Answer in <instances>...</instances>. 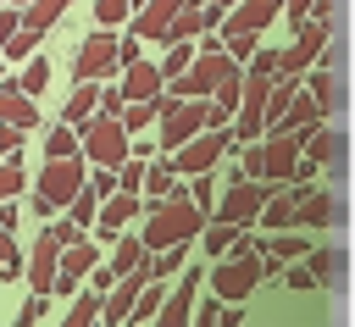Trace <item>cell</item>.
<instances>
[{"mask_svg": "<svg viewBox=\"0 0 355 327\" xmlns=\"http://www.w3.org/2000/svg\"><path fill=\"white\" fill-rule=\"evenodd\" d=\"M261 249H272V260H283V266H288V260H305V255H311V238H305V233H294V227H272Z\"/></svg>", "mask_w": 355, "mask_h": 327, "instance_id": "83f0119b", "label": "cell"}, {"mask_svg": "<svg viewBox=\"0 0 355 327\" xmlns=\"http://www.w3.org/2000/svg\"><path fill=\"white\" fill-rule=\"evenodd\" d=\"M89 283H94V288H100V294H105V288H111V283H116V272H111V260H105V266H94V272H89Z\"/></svg>", "mask_w": 355, "mask_h": 327, "instance_id": "9f6ffc18", "label": "cell"}, {"mask_svg": "<svg viewBox=\"0 0 355 327\" xmlns=\"http://www.w3.org/2000/svg\"><path fill=\"white\" fill-rule=\"evenodd\" d=\"M277 11H283V0H239V6H227V22H222V44H227V55H233V61H250L261 28H272Z\"/></svg>", "mask_w": 355, "mask_h": 327, "instance_id": "5b68a950", "label": "cell"}, {"mask_svg": "<svg viewBox=\"0 0 355 327\" xmlns=\"http://www.w3.org/2000/svg\"><path fill=\"white\" fill-rule=\"evenodd\" d=\"M22 188H28V177H22V161L0 155V200H17Z\"/></svg>", "mask_w": 355, "mask_h": 327, "instance_id": "f6af8a7d", "label": "cell"}, {"mask_svg": "<svg viewBox=\"0 0 355 327\" xmlns=\"http://www.w3.org/2000/svg\"><path fill=\"white\" fill-rule=\"evenodd\" d=\"M277 50H255L250 67H244V100H239V116H233V139L239 144H255L266 139V100H272V83H277Z\"/></svg>", "mask_w": 355, "mask_h": 327, "instance_id": "7a4b0ae2", "label": "cell"}, {"mask_svg": "<svg viewBox=\"0 0 355 327\" xmlns=\"http://www.w3.org/2000/svg\"><path fill=\"white\" fill-rule=\"evenodd\" d=\"M67 11H72V0H28V6H22V28L44 39V33H50Z\"/></svg>", "mask_w": 355, "mask_h": 327, "instance_id": "484cf974", "label": "cell"}, {"mask_svg": "<svg viewBox=\"0 0 355 327\" xmlns=\"http://www.w3.org/2000/svg\"><path fill=\"white\" fill-rule=\"evenodd\" d=\"M44 155H83V133H78V122H55L50 133H44Z\"/></svg>", "mask_w": 355, "mask_h": 327, "instance_id": "836d02e7", "label": "cell"}, {"mask_svg": "<svg viewBox=\"0 0 355 327\" xmlns=\"http://www.w3.org/2000/svg\"><path fill=\"white\" fill-rule=\"evenodd\" d=\"M139 211H144V194H128V188H116V194H105V200H100L94 233H100V238H116V233H122V227H128Z\"/></svg>", "mask_w": 355, "mask_h": 327, "instance_id": "d6986e66", "label": "cell"}, {"mask_svg": "<svg viewBox=\"0 0 355 327\" xmlns=\"http://www.w3.org/2000/svg\"><path fill=\"white\" fill-rule=\"evenodd\" d=\"M94 111H100V83H78V89H72V94H67V111H61V116H67V122H78V127H83V122H89V116H94Z\"/></svg>", "mask_w": 355, "mask_h": 327, "instance_id": "d6a6232c", "label": "cell"}, {"mask_svg": "<svg viewBox=\"0 0 355 327\" xmlns=\"http://www.w3.org/2000/svg\"><path fill=\"white\" fill-rule=\"evenodd\" d=\"M194 299H200V272L183 266V272H178V288L166 294V305H161L155 321H161V327H189V321H194Z\"/></svg>", "mask_w": 355, "mask_h": 327, "instance_id": "ac0fdd59", "label": "cell"}, {"mask_svg": "<svg viewBox=\"0 0 355 327\" xmlns=\"http://www.w3.org/2000/svg\"><path fill=\"white\" fill-rule=\"evenodd\" d=\"M17 28H22V11H17V6H0V50L11 44V33H17Z\"/></svg>", "mask_w": 355, "mask_h": 327, "instance_id": "816d5d0a", "label": "cell"}, {"mask_svg": "<svg viewBox=\"0 0 355 327\" xmlns=\"http://www.w3.org/2000/svg\"><path fill=\"white\" fill-rule=\"evenodd\" d=\"M133 0H94V22L100 28H122V22H133Z\"/></svg>", "mask_w": 355, "mask_h": 327, "instance_id": "60d3db41", "label": "cell"}, {"mask_svg": "<svg viewBox=\"0 0 355 327\" xmlns=\"http://www.w3.org/2000/svg\"><path fill=\"white\" fill-rule=\"evenodd\" d=\"M311 6H316V0H283V11H288V28L311 22Z\"/></svg>", "mask_w": 355, "mask_h": 327, "instance_id": "db71d44e", "label": "cell"}, {"mask_svg": "<svg viewBox=\"0 0 355 327\" xmlns=\"http://www.w3.org/2000/svg\"><path fill=\"white\" fill-rule=\"evenodd\" d=\"M150 260V244H144V233L133 238V233H116L111 238V272L122 277V272H133V266H144Z\"/></svg>", "mask_w": 355, "mask_h": 327, "instance_id": "f1b7e54d", "label": "cell"}, {"mask_svg": "<svg viewBox=\"0 0 355 327\" xmlns=\"http://www.w3.org/2000/svg\"><path fill=\"white\" fill-rule=\"evenodd\" d=\"M216 6H239V0H216Z\"/></svg>", "mask_w": 355, "mask_h": 327, "instance_id": "94428289", "label": "cell"}, {"mask_svg": "<svg viewBox=\"0 0 355 327\" xmlns=\"http://www.w3.org/2000/svg\"><path fill=\"white\" fill-rule=\"evenodd\" d=\"M22 272H28V266H22V249H17L11 260H0V277H6V283H11V277H22Z\"/></svg>", "mask_w": 355, "mask_h": 327, "instance_id": "6f0895ef", "label": "cell"}, {"mask_svg": "<svg viewBox=\"0 0 355 327\" xmlns=\"http://www.w3.org/2000/svg\"><path fill=\"white\" fill-rule=\"evenodd\" d=\"M322 100L316 94H294L288 100V116H283V127H294V133H311V127H322Z\"/></svg>", "mask_w": 355, "mask_h": 327, "instance_id": "4dcf8cb0", "label": "cell"}, {"mask_svg": "<svg viewBox=\"0 0 355 327\" xmlns=\"http://www.w3.org/2000/svg\"><path fill=\"white\" fill-rule=\"evenodd\" d=\"M83 161H89V155H44V172H39V183H33V211H39V216H55V211L72 205V194L89 183V177H83Z\"/></svg>", "mask_w": 355, "mask_h": 327, "instance_id": "277c9868", "label": "cell"}, {"mask_svg": "<svg viewBox=\"0 0 355 327\" xmlns=\"http://www.w3.org/2000/svg\"><path fill=\"white\" fill-rule=\"evenodd\" d=\"M294 227H344V200H333L327 188H305Z\"/></svg>", "mask_w": 355, "mask_h": 327, "instance_id": "7402d4cb", "label": "cell"}, {"mask_svg": "<svg viewBox=\"0 0 355 327\" xmlns=\"http://www.w3.org/2000/svg\"><path fill=\"white\" fill-rule=\"evenodd\" d=\"M194 321H200V327H216V321H222V294H211V299H200V310H194Z\"/></svg>", "mask_w": 355, "mask_h": 327, "instance_id": "f907efd6", "label": "cell"}, {"mask_svg": "<svg viewBox=\"0 0 355 327\" xmlns=\"http://www.w3.org/2000/svg\"><path fill=\"white\" fill-rule=\"evenodd\" d=\"M150 272H155V277H172V272H183V244L150 249Z\"/></svg>", "mask_w": 355, "mask_h": 327, "instance_id": "bcb514c9", "label": "cell"}, {"mask_svg": "<svg viewBox=\"0 0 355 327\" xmlns=\"http://www.w3.org/2000/svg\"><path fill=\"white\" fill-rule=\"evenodd\" d=\"M283 283H288V288H316L322 277H316L311 266H300V260H288V272H283Z\"/></svg>", "mask_w": 355, "mask_h": 327, "instance_id": "c3c4849f", "label": "cell"}, {"mask_svg": "<svg viewBox=\"0 0 355 327\" xmlns=\"http://www.w3.org/2000/svg\"><path fill=\"white\" fill-rule=\"evenodd\" d=\"M161 305H166V294H161V277H150V283H144V294H139V305H133V316H128V321H133V327H139V321H155V316H161Z\"/></svg>", "mask_w": 355, "mask_h": 327, "instance_id": "ab89813d", "label": "cell"}, {"mask_svg": "<svg viewBox=\"0 0 355 327\" xmlns=\"http://www.w3.org/2000/svg\"><path fill=\"white\" fill-rule=\"evenodd\" d=\"M111 67H122V61H116V33H111V28H94V33L78 44V55H72V78H78V83H100Z\"/></svg>", "mask_w": 355, "mask_h": 327, "instance_id": "7c38bea8", "label": "cell"}, {"mask_svg": "<svg viewBox=\"0 0 355 327\" xmlns=\"http://www.w3.org/2000/svg\"><path fill=\"white\" fill-rule=\"evenodd\" d=\"M17 83H22L28 94H39V89L50 83V61H44V55H28V61H22V72H17Z\"/></svg>", "mask_w": 355, "mask_h": 327, "instance_id": "b9f144b4", "label": "cell"}, {"mask_svg": "<svg viewBox=\"0 0 355 327\" xmlns=\"http://www.w3.org/2000/svg\"><path fill=\"white\" fill-rule=\"evenodd\" d=\"M311 94L322 100V111H327V116H338V111H344V72L316 67V72H311Z\"/></svg>", "mask_w": 355, "mask_h": 327, "instance_id": "4316f807", "label": "cell"}, {"mask_svg": "<svg viewBox=\"0 0 355 327\" xmlns=\"http://www.w3.org/2000/svg\"><path fill=\"white\" fill-rule=\"evenodd\" d=\"M0 122H17V127H39V105L22 83H0Z\"/></svg>", "mask_w": 355, "mask_h": 327, "instance_id": "d4e9b609", "label": "cell"}, {"mask_svg": "<svg viewBox=\"0 0 355 327\" xmlns=\"http://www.w3.org/2000/svg\"><path fill=\"white\" fill-rule=\"evenodd\" d=\"M305 188H311V183H272V200H266V211H261V227H266V233H272V227H294Z\"/></svg>", "mask_w": 355, "mask_h": 327, "instance_id": "ffe728a7", "label": "cell"}, {"mask_svg": "<svg viewBox=\"0 0 355 327\" xmlns=\"http://www.w3.org/2000/svg\"><path fill=\"white\" fill-rule=\"evenodd\" d=\"M205 127H211V100H178V94H161V122H155L161 150H178V144H189V139L205 133Z\"/></svg>", "mask_w": 355, "mask_h": 327, "instance_id": "8992f818", "label": "cell"}, {"mask_svg": "<svg viewBox=\"0 0 355 327\" xmlns=\"http://www.w3.org/2000/svg\"><path fill=\"white\" fill-rule=\"evenodd\" d=\"M205 222H211V211L178 183L166 200H155V205H144V244L150 249H166V244H189V238H200L205 233Z\"/></svg>", "mask_w": 355, "mask_h": 327, "instance_id": "6da1fadb", "label": "cell"}, {"mask_svg": "<svg viewBox=\"0 0 355 327\" xmlns=\"http://www.w3.org/2000/svg\"><path fill=\"white\" fill-rule=\"evenodd\" d=\"M239 233H244V227H233V222L211 216V222H205V255H216V260H222V255L239 244Z\"/></svg>", "mask_w": 355, "mask_h": 327, "instance_id": "8d00e7d4", "label": "cell"}, {"mask_svg": "<svg viewBox=\"0 0 355 327\" xmlns=\"http://www.w3.org/2000/svg\"><path fill=\"white\" fill-rule=\"evenodd\" d=\"M100 200H105V194H100L94 183H83V188L72 194V205H67V216H72V222H83V227H94V216H100Z\"/></svg>", "mask_w": 355, "mask_h": 327, "instance_id": "74e56055", "label": "cell"}, {"mask_svg": "<svg viewBox=\"0 0 355 327\" xmlns=\"http://www.w3.org/2000/svg\"><path fill=\"white\" fill-rule=\"evenodd\" d=\"M305 155L316 161V166H327L333 172V183L349 172V139H344V127H311L305 133Z\"/></svg>", "mask_w": 355, "mask_h": 327, "instance_id": "2e32d148", "label": "cell"}, {"mask_svg": "<svg viewBox=\"0 0 355 327\" xmlns=\"http://www.w3.org/2000/svg\"><path fill=\"white\" fill-rule=\"evenodd\" d=\"M61 233L55 227H44L39 238H33V249H28V288L33 294H55V272H61Z\"/></svg>", "mask_w": 355, "mask_h": 327, "instance_id": "5bb4252c", "label": "cell"}, {"mask_svg": "<svg viewBox=\"0 0 355 327\" xmlns=\"http://www.w3.org/2000/svg\"><path fill=\"white\" fill-rule=\"evenodd\" d=\"M261 277H266V255H261V244H255L250 227H244L239 244L216 260V272H211V294H222L227 305H244V299L261 288Z\"/></svg>", "mask_w": 355, "mask_h": 327, "instance_id": "3957f363", "label": "cell"}, {"mask_svg": "<svg viewBox=\"0 0 355 327\" xmlns=\"http://www.w3.org/2000/svg\"><path fill=\"white\" fill-rule=\"evenodd\" d=\"M128 78H122V94L128 100H161L166 94V72L155 67V61H133V67H122Z\"/></svg>", "mask_w": 355, "mask_h": 327, "instance_id": "603a6c76", "label": "cell"}, {"mask_svg": "<svg viewBox=\"0 0 355 327\" xmlns=\"http://www.w3.org/2000/svg\"><path fill=\"white\" fill-rule=\"evenodd\" d=\"M194 55H200V50H194V39H178V44H166V61H161L166 83H172V78H183V72L194 67Z\"/></svg>", "mask_w": 355, "mask_h": 327, "instance_id": "f35d334b", "label": "cell"}, {"mask_svg": "<svg viewBox=\"0 0 355 327\" xmlns=\"http://www.w3.org/2000/svg\"><path fill=\"white\" fill-rule=\"evenodd\" d=\"M0 227H17V200H0Z\"/></svg>", "mask_w": 355, "mask_h": 327, "instance_id": "680465c9", "label": "cell"}, {"mask_svg": "<svg viewBox=\"0 0 355 327\" xmlns=\"http://www.w3.org/2000/svg\"><path fill=\"white\" fill-rule=\"evenodd\" d=\"M183 6H189V0H144V6L133 11V22H128V28H133L139 39H150V44H161V33L172 28V17H178Z\"/></svg>", "mask_w": 355, "mask_h": 327, "instance_id": "44dd1931", "label": "cell"}, {"mask_svg": "<svg viewBox=\"0 0 355 327\" xmlns=\"http://www.w3.org/2000/svg\"><path fill=\"white\" fill-rule=\"evenodd\" d=\"M139 44H144L139 33H128V39H116V61H122V67H133V61H144V55H139Z\"/></svg>", "mask_w": 355, "mask_h": 327, "instance_id": "f5cc1de1", "label": "cell"}, {"mask_svg": "<svg viewBox=\"0 0 355 327\" xmlns=\"http://www.w3.org/2000/svg\"><path fill=\"white\" fill-rule=\"evenodd\" d=\"M233 67H239V61H233L227 50H200V55H194V67H189L183 78H172V83H166V94H178V100H211V94H216V83H222Z\"/></svg>", "mask_w": 355, "mask_h": 327, "instance_id": "9c48e42d", "label": "cell"}, {"mask_svg": "<svg viewBox=\"0 0 355 327\" xmlns=\"http://www.w3.org/2000/svg\"><path fill=\"white\" fill-rule=\"evenodd\" d=\"M266 200H272V183H266V177H239V172H233V183L222 188V200H216L211 216H222V222H233V227H255L261 211H266Z\"/></svg>", "mask_w": 355, "mask_h": 327, "instance_id": "ba28073f", "label": "cell"}, {"mask_svg": "<svg viewBox=\"0 0 355 327\" xmlns=\"http://www.w3.org/2000/svg\"><path fill=\"white\" fill-rule=\"evenodd\" d=\"M100 316H105V294H100V288L72 294V305H67V327H94Z\"/></svg>", "mask_w": 355, "mask_h": 327, "instance_id": "1f68e13d", "label": "cell"}, {"mask_svg": "<svg viewBox=\"0 0 355 327\" xmlns=\"http://www.w3.org/2000/svg\"><path fill=\"white\" fill-rule=\"evenodd\" d=\"M78 133H83V155H89L94 166H122V161L133 155V139H128L122 116H111V111H94Z\"/></svg>", "mask_w": 355, "mask_h": 327, "instance_id": "52a82bcc", "label": "cell"}, {"mask_svg": "<svg viewBox=\"0 0 355 327\" xmlns=\"http://www.w3.org/2000/svg\"><path fill=\"white\" fill-rule=\"evenodd\" d=\"M239 100H244V67H233V72L216 83V94H211V127H227V122L239 116Z\"/></svg>", "mask_w": 355, "mask_h": 327, "instance_id": "cb8c5ba5", "label": "cell"}, {"mask_svg": "<svg viewBox=\"0 0 355 327\" xmlns=\"http://www.w3.org/2000/svg\"><path fill=\"white\" fill-rule=\"evenodd\" d=\"M0 78H6V61H0Z\"/></svg>", "mask_w": 355, "mask_h": 327, "instance_id": "6125c7cd", "label": "cell"}, {"mask_svg": "<svg viewBox=\"0 0 355 327\" xmlns=\"http://www.w3.org/2000/svg\"><path fill=\"white\" fill-rule=\"evenodd\" d=\"M94 266H100V249H94V238H78V244H67V249H61V272H55V294H61V299H72V294H78V283H83Z\"/></svg>", "mask_w": 355, "mask_h": 327, "instance_id": "e0dca14e", "label": "cell"}, {"mask_svg": "<svg viewBox=\"0 0 355 327\" xmlns=\"http://www.w3.org/2000/svg\"><path fill=\"white\" fill-rule=\"evenodd\" d=\"M233 144H239V139H233L227 127H205V133H194L189 144L172 150V166H178V177H200V172H211Z\"/></svg>", "mask_w": 355, "mask_h": 327, "instance_id": "30bf717a", "label": "cell"}, {"mask_svg": "<svg viewBox=\"0 0 355 327\" xmlns=\"http://www.w3.org/2000/svg\"><path fill=\"white\" fill-rule=\"evenodd\" d=\"M266 183H294L300 177V161H305V133H294V127H277V133H266Z\"/></svg>", "mask_w": 355, "mask_h": 327, "instance_id": "4fadbf2b", "label": "cell"}, {"mask_svg": "<svg viewBox=\"0 0 355 327\" xmlns=\"http://www.w3.org/2000/svg\"><path fill=\"white\" fill-rule=\"evenodd\" d=\"M144 155H128L122 166H116V188H128V194H144Z\"/></svg>", "mask_w": 355, "mask_h": 327, "instance_id": "7bdbcfd3", "label": "cell"}, {"mask_svg": "<svg viewBox=\"0 0 355 327\" xmlns=\"http://www.w3.org/2000/svg\"><path fill=\"white\" fill-rule=\"evenodd\" d=\"M205 28H211V17H205V6H200V0H189V6H183V11L172 17V28L161 33V44H178V39H200Z\"/></svg>", "mask_w": 355, "mask_h": 327, "instance_id": "f546056e", "label": "cell"}, {"mask_svg": "<svg viewBox=\"0 0 355 327\" xmlns=\"http://www.w3.org/2000/svg\"><path fill=\"white\" fill-rule=\"evenodd\" d=\"M327 39H333V28H327L322 17L300 22V28H294V44H288V50H277V72H283V78H305V67L327 50Z\"/></svg>", "mask_w": 355, "mask_h": 327, "instance_id": "8fae6325", "label": "cell"}, {"mask_svg": "<svg viewBox=\"0 0 355 327\" xmlns=\"http://www.w3.org/2000/svg\"><path fill=\"white\" fill-rule=\"evenodd\" d=\"M305 260H311V272H316L322 283H333V277L344 272V255H338V249H316V244H311V255H305Z\"/></svg>", "mask_w": 355, "mask_h": 327, "instance_id": "ee69618b", "label": "cell"}, {"mask_svg": "<svg viewBox=\"0 0 355 327\" xmlns=\"http://www.w3.org/2000/svg\"><path fill=\"white\" fill-rule=\"evenodd\" d=\"M161 122V100H128L122 105V127L128 133H144V127H155Z\"/></svg>", "mask_w": 355, "mask_h": 327, "instance_id": "d590c367", "label": "cell"}, {"mask_svg": "<svg viewBox=\"0 0 355 327\" xmlns=\"http://www.w3.org/2000/svg\"><path fill=\"white\" fill-rule=\"evenodd\" d=\"M0 6H28V0H0Z\"/></svg>", "mask_w": 355, "mask_h": 327, "instance_id": "91938a15", "label": "cell"}, {"mask_svg": "<svg viewBox=\"0 0 355 327\" xmlns=\"http://www.w3.org/2000/svg\"><path fill=\"white\" fill-rule=\"evenodd\" d=\"M150 277H155V272H150V260H144V266H133V272H122V277L105 288V316H100V321H105V327H122V321L133 316V305H139V294H144V283H150Z\"/></svg>", "mask_w": 355, "mask_h": 327, "instance_id": "9a60e30c", "label": "cell"}, {"mask_svg": "<svg viewBox=\"0 0 355 327\" xmlns=\"http://www.w3.org/2000/svg\"><path fill=\"white\" fill-rule=\"evenodd\" d=\"M22 139H28V127H17V122H0V155H17V150H22Z\"/></svg>", "mask_w": 355, "mask_h": 327, "instance_id": "681fc988", "label": "cell"}, {"mask_svg": "<svg viewBox=\"0 0 355 327\" xmlns=\"http://www.w3.org/2000/svg\"><path fill=\"white\" fill-rule=\"evenodd\" d=\"M178 188V166L172 161H155L150 172H144V205H155V200H166Z\"/></svg>", "mask_w": 355, "mask_h": 327, "instance_id": "e575fe53", "label": "cell"}, {"mask_svg": "<svg viewBox=\"0 0 355 327\" xmlns=\"http://www.w3.org/2000/svg\"><path fill=\"white\" fill-rule=\"evenodd\" d=\"M316 61H322V67H333V72H338V67H344V39H327V50H322V55H316Z\"/></svg>", "mask_w": 355, "mask_h": 327, "instance_id": "11a10c76", "label": "cell"}, {"mask_svg": "<svg viewBox=\"0 0 355 327\" xmlns=\"http://www.w3.org/2000/svg\"><path fill=\"white\" fill-rule=\"evenodd\" d=\"M44 299H50V294H33V288H28V299H22V310H17V327H33V321L44 316Z\"/></svg>", "mask_w": 355, "mask_h": 327, "instance_id": "7dc6e473", "label": "cell"}]
</instances>
